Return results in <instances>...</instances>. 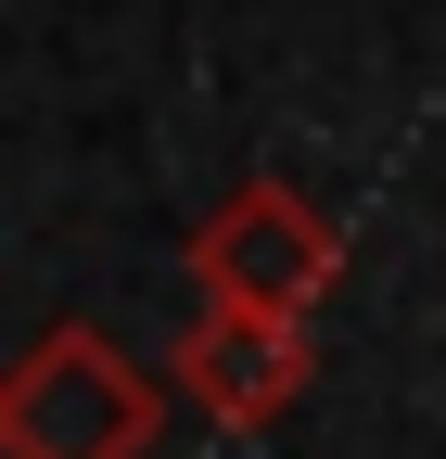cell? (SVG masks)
<instances>
[{
    "instance_id": "6da1fadb",
    "label": "cell",
    "mask_w": 446,
    "mask_h": 459,
    "mask_svg": "<svg viewBox=\"0 0 446 459\" xmlns=\"http://www.w3.org/2000/svg\"><path fill=\"white\" fill-rule=\"evenodd\" d=\"M166 421H179V383H153L90 319H51L0 370V459H153Z\"/></svg>"
},
{
    "instance_id": "3957f363",
    "label": "cell",
    "mask_w": 446,
    "mask_h": 459,
    "mask_svg": "<svg viewBox=\"0 0 446 459\" xmlns=\"http://www.w3.org/2000/svg\"><path fill=\"white\" fill-rule=\"evenodd\" d=\"M166 383H179L192 421H217V434H268V421L306 409V383H319V332H306V319H255V307H192Z\"/></svg>"
},
{
    "instance_id": "7a4b0ae2",
    "label": "cell",
    "mask_w": 446,
    "mask_h": 459,
    "mask_svg": "<svg viewBox=\"0 0 446 459\" xmlns=\"http://www.w3.org/2000/svg\"><path fill=\"white\" fill-rule=\"evenodd\" d=\"M192 281L204 307H255V319H319L345 281V217L294 179H243L192 217Z\"/></svg>"
}]
</instances>
